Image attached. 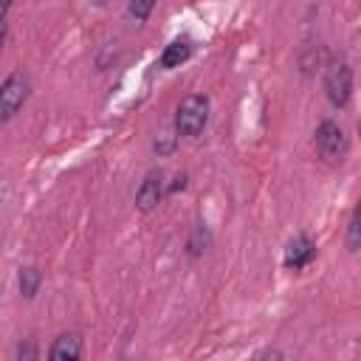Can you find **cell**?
Instances as JSON below:
<instances>
[{
    "label": "cell",
    "mask_w": 361,
    "mask_h": 361,
    "mask_svg": "<svg viewBox=\"0 0 361 361\" xmlns=\"http://www.w3.org/2000/svg\"><path fill=\"white\" fill-rule=\"evenodd\" d=\"M206 118H209V99L206 96H186L178 104L175 127L180 135H197L206 127Z\"/></svg>",
    "instance_id": "obj_1"
},
{
    "label": "cell",
    "mask_w": 361,
    "mask_h": 361,
    "mask_svg": "<svg viewBox=\"0 0 361 361\" xmlns=\"http://www.w3.org/2000/svg\"><path fill=\"white\" fill-rule=\"evenodd\" d=\"M324 90H327V99L336 107H344L350 102V93H353V71H350V65L344 59H336V62L327 65Z\"/></svg>",
    "instance_id": "obj_2"
},
{
    "label": "cell",
    "mask_w": 361,
    "mask_h": 361,
    "mask_svg": "<svg viewBox=\"0 0 361 361\" xmlns=\"http://www.w3.org/2000/svg\"><path fill=\"white\" fill-rule=\"evenodd\" d=\"M28 76L25 73H20V71H14L3 85H0V124H6L20 107H23V102L28 99Z\"/></svg>",
    "instance_id": "obj_3"
},
{
    "label": "cell",
    "mask_w": 361,
    "mask_h": 361,
    "mask_svg": "<svg viewBox=\"0 0 361 361\" xmlns=\"http://www.w3.org/2000/svg\"><path fill=\"white\" fill-rule=\"evenodd\" d=\"M316 149L324 161H341L347 152V135L336 121H322L316 130Z\"/></svg>",
    "instance_id": "obj_4"
},
{
    "label": "cell",
    "mask_w": 361,
    "mask_h": 361,
    "mask_svg": "<svg viewBox=\"0 0 361 361\" xmlns=\"http://www.w3.org/2000/svg\"><path fill=\"white\" fill-rule=\"evenodd\" d=\"M161 197H164V175H161V169H152V172H147V178L138 186L135 206L141 212H152L161 203Z\"/></svg>",
    "instance_id": "obj_5"
},
{
    "label": "cell",
    "mask_w": 361,
    "mask_h": 361,
    "mask_svg": "<svg viewBox=\"0 0 361 361\" xmlns=\"http://www.w3.org/2000/svg\"><path fill=\"white\" fill-rule=\"evenodd\" d=\"M313 257H316V243H313L310 237L299 234L296 240H290V245H288V251H285V268L299 271V268H305Z\"/></svg>",
    "instance_id": "obj_6"
},
{
    "label": "cell",
    "mask_w": 361,
    "mask_h": 361,
    "mask_svg": "<svg viewBox=\"0 0 361 361\" xmlns=\"http://www.w3.org/2000/svg\"><path fill=\"white\" fill-rule=\"evenodd\" d=\"M48 355H51L54 361H73V358L82 355V338H79L76 333H62V336L51 344Z\"/></svg>",
    "instance_id": "obj_7"
},
{
    "label": "cell",
    "mask_w": 361,
    "mask_h": 361,
    "mask_svg": "<svg viewBox=\"0 0 361 361\" xmlns=\"http://www.w3.org/2000/svg\"><path fill=\"white\" fill-rule=\"evenodd\" d=\"M189 56H192V39L180 37V39H175V42H169V45L164 48V54H161V68H178V65L186 62Z\"/></svg>",
    "instance_id": "obj_8"
},
{
    "label": "cell",
    "mask_w": 361,
    "mask_h": 361,
    "mask_svg": "<svg viewBox=\"0 0 361 361\" xmlns=\"http://www.w3.org/2000/svg\"><path fill=\"white\" fill-rule=\"evenodd\" d=\"M37 285H39V271L37 268H23L20 271V290H23V296H34L37 293Z\"/></svg>",
    "instance_id": "obj_9"
},
{
    "label": "cell",
    "mask_w": 361,
    "mask_h": 361,
    "mask_svg": "<svg viewBox=\"0 0 361 361\" xmlns=\"http://www.w3.org/2000/svg\"><path fill=\"white\" fill-rule=\"evenodd\" d=\"M358 243H361V212L353 209V214H350V228H347V248H350V251H358Z\"/></svg>",
    "instance_id": "obj_10"
},
{
    "label": "cell",
    "mask_w": 361,
    "mask_h": 361,
    "mask_svg": "<svg viewBox=\"0 0 361 361\" xmlns=\"http://www.w3.org/2000/svg\"><path fill=\"white\" fill-rule=\"evenodd\" d=\"M152 6H155V0H130V17L135 20V25H141L149 17Z\"/></svg>",
    "instance_id": "obj_11"
},
{
    "label": "cell",
    "mask_w": 361,
    "mask_h": 361,
    "mask_svg": "<svg viewBox=\"0 0 361 361\" xmlns=\"http://www.w3.org/2000/svg\"><path fill=\"white\" fill-rule=\"evenodd\" d=\"M34 355V347L28 344V347H20V358H31Z\"/></svg>",
    "instance_id": "obj_12"
},
{
    "label": "cell",
    "mask_w": 361,
    "mask_h": 361,
    "mask_svg": "<svg viewBox=\"0 0 361 361\" xmlns=\"http://www.w3.org/2000/svg\"><path fill=\"white\" fill-rule=\"evenodd\" d=\"M8 6H11V0H0V20L6 17V11H8Z\"/></svg>",
    "instance_id": "obj_13"
},
{
    "label": "cell",
    "mask_w": 361,
    "mask_h": 361,
    "mask_svg": "<svg viewBox=\"0 0 361 361\" xmlns=\"http://www.w3.org/2000/svg\"><path fill=\"white\" fill-rule=\"evenodd\" d=\"M3 42H6V23L0 20V51H3Z\"/></svg>",
    "instance_id": "obj_14"
}]
</instances>
